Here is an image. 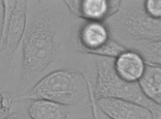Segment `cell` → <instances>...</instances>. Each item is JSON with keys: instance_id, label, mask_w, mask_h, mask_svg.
I'll return each instance as SVG.
<instances>
[{"instance_id": "14", "label": "cell", "mask_w": 161, "mask_h": 119, "mask_svg": "<svg viewBox=\"0 0 161 119\" xmlns=\"http://www.w3.org/2000/svg\"><path fill=\"white\" fill-rule=\"evenodd\" d=\"M143 8L146 13L153 19H161V0H147L144 1Z\"/></svg>"}, {"instance_id": "9", "label": "cell", "mask_w": 161, "mask_h": 119, "mask_svg": "<svg viewBox=\"0 0 161 119\" xmlns=\"http://www.w3.org/2000/svg\"><path fill=\"white\" fill-rule=\"evenodd\" d=\"M68 107L52 101H32L27 108V114L31 119H66L69 115Z\"/></svg>"}, {"instance_id": "16", "label": "cell", "mask_w": 161, "mask_h": 119, "mask_svg": "<svg viewBox=\"0 0 161 119\" xmlns=\"http://www.w3.org/2000/svg\"><path fill=\"white\" fill-rule=\"evenodd\" d=\"M3 119H28L27 113L24 110L13 112Z\"/></svg>"}, {"instance_id": "1", "label": "cell", "mask_w": 161, "mask_h": 119, "mask_svg": "<svg viewBox=\"0 0 161 119\" xmlns=\"http://www.w3.org/2000/svg\"><path fill=\"white\" fill-rule=\"evenodd\" d=\"M64 19L60 14L38 3L27 6L22 39V60L19 92L42 75L57 58Z\"/></svg>"}, {"instance_id": "13", "label": "cell", "mask_w": 161, "mask_h": 119, "mask_svg": "<svg viewBox=\"0 0 161 119\" xmlns=\"http://www.w3.org/2000/svg\"><path fill=\"white\" fill-rule=\"evenodd\" d=\"M16 93L11 90L0 89V119H3L12 112Z\"/></svg>"}, {"instance_id": "2", "label": "cell", "mask_w": 161, "mask_h": 119, "mask_svg": "<svg viewBox=\"0 0 161 119\" xmlns=\"http://www.w3.org/2000/svg\"><path fill=\"white\" fill-rule=\"evenodd\" d=\"M89 77L74 69L53 71L26 91L16 97L15 101H52L65 106H75L89 98Z\"/></svg>"}, {"instance_id": "10", "label": "cell", "mask_w": 161, "mask_h": 119, "mask_svg": "<svg viewBox=\"0 0 161 119\" xmlns=\"http://www.w3.org/2000/svg\"><path fill=\"white\" fill-rule=\"evenodd\" d=\"M137 82L148 99L161 104V66L146 64L143 74Z\"/></svg>"}, {"instance_id": "18", "label": "cell", "mask_w": 161, "mask_h": 119, "mask_svg": "<svg viewBox=\"0 0 161 119\" xmlns=\"http://www.w3.org/2000/svg\"><path fill=\"white\" fill-rule=\"evenodd\" d=\"M2 20H3V14H0V37H1V27H2Z\"/></svg>"}, {"instance_id": "11", "label": "cell", "mask_w": 161, "mask_h": 119, "mask_svg": "<svg viewBox=\"0 0 161 119\" xmlns=\"http://www.w3.org/2000/svg\"><path fill=\"white\" fill-rule=\"evenodd\" d=\"M129 50L136 52L146 64L161 66V41H146L132 45Z\"/></svg>"}, {"instance_id": "4", "label": "cell", "mask_w": 161, "mask_h": 119, "mask_svg": "<svg viewBox=\"0 0 161 119\" xmlns=\"http://www.w3.org/2000/svg\"><path fill=\"white\" fill-rule=\"evenodd\" d=\"M114 58L95 56L97 78L93 95L95 99L112 98L135 102L152 112L161 106L148 99L142 93L138 82H129L118 75Z\"/></svg>"}, {"instance_id": "17", "label": "cell", "mask_w": 161, "mask_h": 119, "mask_svg": "<svg viewBox=\"0 0 161 119\" xmlns=\"http://www.w3.org/2000/svg\"><path fill=\"white\" fill-rule=\"evenodd\" d=\"M98 113H99V119H110L109 118H108L106 116H105L104 114L101 113L99 110H98Z\"/></svg>"}, {"instance_id": "6", "label": "cell", "mask_w": 161, "mask_h": 119, "mask_svg": "<svg viewBox=\"0 0 161 119\" xmlns=\"http://www.w3.org/2000/svg\"><path fill=\"white\" fill-rule=\"evenodd\" d=\"M96 104L110 119H152L148 109L129 101L101 98L96 100Z\"/></svg>"}, {"instance_id": "19", "label": "cell", "mask_w": 161, "mask_h": 119, "mask_svg": "<svg viewBox=\"0 0 161 119\" xmlns=\"http://www.w3.org/2000/svg\"><path fill=\"white\" fill-rule=\"evenodd\" d=\"M2 9L3 8V7H2V1H0V9Z\"/></svg>"}, {"instance_id": "15", "label": "cell", "mask_w": 161, "mask_h": 119, "mask_svg": "<svg viewBox=\"0 0 161 119\" xmlns=\"http://www.w3.org/2000/svg\"><path fill=\"white\" fill-rule=\"evenodd\" d=\"M89 83V101L90 103V106L92 110V116L93 119H99V113H98V109L97 106L96 104V100L93 95V87L92 85V83L89 79L88 80Z\"/></svg>"}, {"instance_id": "8", "label": "cell", "mask_w": 161, "mask_h": 119, "mask_svg": "<svg viewBox=\"0 0 161 119\" xmlns=\"http://www.w3.org/2000/svg\"><path fill=\"white\" fill-rule=\"evenodd\" d=\"M146 64L139 54L127 50L114 60L115 70L122 79L129 82H136L143 74Z\"/></svg>"}, {"instance_id": "3", "label": "cell", "mask_w": 161, "mask_h": 119, "mask_svg": "<svg viewBox=\"0 0 161 119\" xmlns=\"http://www.w3.org/2000/svg\"><path fill=\"white\" fill-rule=\"evenodd\" d=\"M111 37L128 50L146 41H161V19L150 17L142 8L122 7L105 22Z\"/></svg>"}, {"instance_id": "5", "label": "cell", "mask_w": 161, "mask_h": 119, "mask_svg": "<svg viewBox=\"0 0 161 119\" xmlns=\"http://www.w3.org/2000/svg\"><path fill=\"white\" fill-rule=\"evenodd\" d=\"M70 12L78 17L89 22H105L120 7L119 0H66Z\"/></svg>"}, {"instance_id": "7", "label": "cell", "mask_w": 161, "mask_h": 119, "mask_svg": "<svg viewBox=\"0 0 161 119\" xmlns=\"http://www.w3.org/2000/svg\"><path fill=\"white\" fill-rule=\"evenodd\" d=\"M111 38L104 22L87 21L79 31L77 41L82 52L93 55Z\"/></svg>"}, {"instance_id": "12", "label": "cell", "mask_w": 161, "mask_h": 119, "mask_svg": "<svg viewBox=\"0 0 161 119\" xmlns=\"http://www.w3.org/2000/svg\"><path fill=\"white\" fill-rule=\"evenodd\" d=\"M128 50L123 45L112 38L99 50L93 54L95 56L103 57L116 59L124 52Z\"/></svg>"}]
</instances>
